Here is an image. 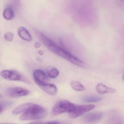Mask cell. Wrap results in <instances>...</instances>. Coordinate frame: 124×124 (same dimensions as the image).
Masks as SVG:
<instances>
[{"label": "cell", "mask_w": 124, "mask_h": 124, "mask_svg": "<svg viewBox=\"0 0 124 124\" xmlns=\"http://www.w3.org/2000/svg\"><path fill=\"white\" fill-rule=\"evenodd\" d=\"M41 46V44L40 43L37 42L35 44L34 47H35L36 48H39Z\"/></svg>", "instance_id": "19"}, {"label": "cell", "mask_w": 124, "mask_h": 124, "mask_svg": "<svg viewBox=\"0 0 124 124\" xmlns=\"http://www.w3.org/2000/svg\"><path fill=\"white\" fill-rule=\"evenodd\" d=\"M102 98L98 96H87L82 98L83 101L87 103H94L101 101Z\"/></svg>", "instance_id": "15"}, {"label": "cell", "mask_w": 124, "mask_h": 124, "mask_svg": "<svg viewBox=\"0 0 124 124\" xmlns=\"http://www.w3.org/2000/svg\"><path fill=\"white\" fill-rule=\"evenodd\" d=\"M13 1L16 5H18L19 4V0H13Z\"/></svg>", "instance_id": "20"}, {"label": "cell", "mask_w": 124, "mask_h": 124, "mask_svg": "<svg viewBox=\"0 0 124 124\" xmlns=\"http://www.w3.org/2000/svg\"><path fill=\"white\" fill-rule=\"evenodd\" d=\"M43 54H44V53H43V52L42 51H39V54L40 55H43Z\"/></svg>", "instance_id": "21"}, {"label": "cell", "mask_w": 124, "mask_h": 124, "mask_svg": "<svg viewBox=\"0 0 124 124\" xmlns=\"http://www.w3.org/2000/svg\"><path fill=\"white\" fill-rule=\"evenodd\" d=\"M37 84L42 90L49 95L54 96L57 94L58 92L57 87L53 84L47 83L46 82Z\"/></svg>", "instance_id": "7"}, {"label": "cell", "mask_w": 124, "mask_h": 124, "mask_svg": "<svg viewBox=\"0 0 124 124\" xmlns=\"http://www.w3.org/2000/svg\"><path fill=\"white\" fill-rule=\"evenodd\" d=\"M3 16L6 20H11L15 18V13L11 7H8L5 9L3 13Z\"/></svg>", "instance_id": "13"}, {"label": "cell", "mask_w": 124, "mask_h": 124, "mask_svg": "<svg viewBox=\"0 0 124 124\" xmlns=\"http://www.w3.org/2000/svg\"><path fill=\"white\" fill-rule=\"evenodd\" d=\"M35 32L43 43L52 53L78 66L84 68L87 67V66L85 62L73 55L66 49L59 46L45 34L37 30H35Z\"/></svg>", "instance_id": "1"}, {"label": "cell", "mask_w": 124, "mask_h": 124, "mask_svg": "<svg viewBox=\"0 0 124 124\" xmlns=\"http://www.w3.org/2000/svg\"><path fill=\"white\" fill-rule=\"evenodd\" d=\"M13 104V102L10 101H1L0 106V113L2 114L7 108L11 106Z\"/></svg>", "instance_id": "17"}, {"label": "cell", "mask_w": 124, "mask_h": 124, "mask_svg": "<svg viewBox=\"0 0 124 124\" xmlns=\"http://www.w3.org/2000/svg\"><path fill=\"white\" fill-rule=\"evenodd\" d=\"M47 75L51 78H55L59 75V71L58 70L53 67H48L46 69Z\"/></svg>", "instance_id": "14"}, {"label": "cell", "mask_w": 124, "mask_h": 124, "mask_svg": "<svg viewBox=\"0 0 124 124\" xmlns=\"http://www.w3.org/2000/svg\"><path fill=\"white\" fill-rule=\"evenodd\" d=\"M95 108V105L93 104L76 105L75 108L73 111L69 114V116L71 118H77L91 111Z\"/></svg>", "instance_id": "6"}, {"label": "cell", "mask_w": 124, "mask_h": 124, "mask_svg": "<svg viewBox=\"0 0 124 124\" xmlns=\"http://www.w3.org/2000/svg\"><path fill=\"white\" fill-rule=\"evenodd\" d=\"M76 105L66 100L58 101L53 107L51 114L54 116L68 112L69 114L74 111Z\"/></svg>", "instance_id": "3"}, {"label": "cell", "mask_w": 124, "mask_h": 124, "mask_svg": "<svg viewBox=\"0 0 124 124\" xmlns=\"http://www.w3.org/2000/svg\"><path fill=\"white\" fill-rule=\"evenodd\" d=\"M70 84L72 88L76 91H82L85 90V87L81 83L78 81H71Z\"/></svg>", "instance_id": "16"}, {"label": "cell", "mask_w": 124, "mask_h": 124, "mask_svg": "<svg viewBox=\"0 0 124 124\" xmlns=\"http://www.w3.org/2000/svg\"><path fill=\"white\" fill-rule=\"evenodd\" d=\"M97 92L100 94H103L106 93H116V90L112 88L107 87L104 84L99 83L96 87Z\"/></svg>", "instance_id": "10"}, {"label": "cell", "mask_w": 124, "mask_h": 124, "mask_svg": "<svg viewBox=\"0 0 124 124\" xmlns=\"http://www.w3.org/2000/svg\"><path fill=\"white\" fill-rule=\"evenodd\" d=\"M19 36L22 39L27 42L31 41L32 36L29 32L25 27H19L18 30Z\"/></svg>", "instance_id": "11"}, {"label": "cell", "mask_w": 124, "mask_h": 124, "mask_svg": "<svg viewBox=\"0 0 124 124\" xmlns=\"http://www.w3.org/2000/svg\"><path fill=\"white\" fill-rule=\"evenodd\" d=\"M103 114L100 112H93L88 113L83 116L84 121L88 123L98 122L101 120Z\"/></svg>", "instance_id": "8"}, {"label": "cell", "mask_w": 124, "mask_h": 124, "mask_svg": "<svg viewBox=\"0 0 124 124\" xmlns=\"http://www.w3.org/2000/svg\"><path fill=\"white\" fill-rule=\"evenodd\" d=\"M34 104L31 103H27L22 104L16 107L13 111V114L16 115L19 114L21 113H24L28 109L31 107Z\"/></svg>", "instance_id": "12"}, {"label": "cell", "mask_w": 124, "mask_h": 124, "mask_svg": "<svg viewBox=\"0 0 124 124\" xmlns=\"http://www.w3.org/2000/svg\"><path fill=\"white\" fill-rule=\"evenodd\" d=\"M5 94L10 98H18L28 95L30 91L28 90L18 87H8L6 89Z\"/></svg>", "instance_id": "5"}, {"label": "cell", "mask_w": 124, "mask_h": 124, "mask_svg": "<svg viewBox=\"0 0 124 124\" xmlns=\"http://www.w3.org/2000/svg\"><path fill=\"white\" fill-rule=\"evenodd\" d=\"M0 75L3 78L7 80L23 81L28 83H30L27 79L21 73L14 70H3L1 72Z\"/></svg>", "instance_id": "4"}, {"label": "cell", "mask_w": 124, "mask_h": 124, "mask_svg": "<svg viewBox=\"0 0 124 124\" xmlns=\"http://www.w3.org/2000/svg\"><path fill=\"white\" fill-rule=\"evenodd\" d=\"M123 80H124V76H123Z\"/></svg>", "instance_id": "22"}, {"label": "cell", "mask_w": 124, "mask_h": 124, "mask_svg": "<svg viewBox=\"0 0 124 124\" xmlns=\"http://www.w3.org/2000/svg\"><path fill=\"white\" fill-rule=\"evenodd\" d=\"M5 39L8 41L11 42L13 39L14 35L11 32H7L5 35Z\"/></svg>", "instance_id": "18"}, {"label": "cell", "mask_w": 124, "mask_h": 124, "mask_svg": "<svg viewBox=\"0 0 124 124\" xmlns=\"http://www.w3.org/2000/svg\"><path fill=\"white\" fill-rule=\"evenodd\" d=\"M46 109L38 104H34L23 114L20 116L21 120H31L39 119L45 117L47 115Z\"/></svg>", "instance_id": "2"}, {"label": "cell", "mask_w": 124, "mask_h": 124, "mask_svg": "<svg viewBox=\"0 0 124 124\" xmlns=\"http://www.w3.org/2000/svg\"><path fill=\"white\" fill-rule=\"evenodd\" d=\"M34 80L36 84L46 83L48 80L47 75L40 69L35 70L33 72Z\"/></svg>", "instance_id": "9"}]
</instances>
